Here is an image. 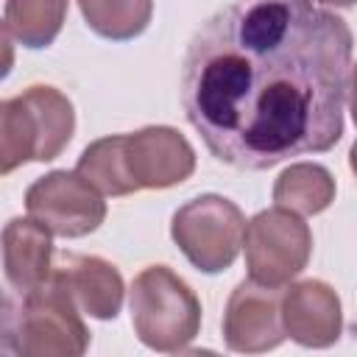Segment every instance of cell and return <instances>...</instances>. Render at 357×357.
<instances>
[{
	"instance_id": "16",
	"label": "cell",
	"mask_w": 357,
	"mask_h": 357,
	"mask_svg": "<svg viewBox=\"0 0 357 357\" xmlns=\"http://www.w3.org/2000/svg\"><path fill=\"white\" fill-rule=\"evenodd\" d=\"M351 114H354V123H357V73H354V92H351Z\"/></svg>"
},
{
	"instance_id": "14",
	"label": "cell",
	"mask_w": 357,
	"mask_h": 357,
	"mask_svg": "<svg viewBox=\"0 0 357 357\" xmlns=\"http://www.w3.org/2000/svg\"><path fill=\"white\" fill-rule=\"evenodd\" d=\"M64 11L67 0H8L6 31L28 47H47L64 22Z\"/></svg>"
},
{
	"instance_id": "6",
	"label": "cell",
	"mask_w": 357,
	"mask_h": 357,
	"mask_svg": "<svg viewBox=\"0 0 357 357\" xmlns=\"http://www.w3.org/2000/svg\"><path fill=\"white\" fill-rule=\"evenodd\" d=\"M173 240L195 268L218 273L234 262L245 240V220L231 201L201 195L173 215Z\"/></svg>"
},
{
	"instance_id": "12",
	"label": "cell",
	"mask_w": 357,
	"mask_h": 357,
	"mask_svg": "<svg viewBox=\"0 0 357 357\" xmlns=\"http://www.w3.org/2000/svg\"><path fill=\"white\" fill-rule=\"evenodd\" d=\"M61 282L70 287L73 298L95 318H114L123 301V282L120 273L98 259V257H64L56 268Z\"/></svg>"
},
{
	"instance_id": "1",
	"label": "cell",
	"mask_w": 357,
	"mask_h": 357,
	"mask_svg": "<svg viewBox=\"0 0 357 357\" xmlns=\"http://www.w3.org/2000/svg\"><path fill=\"white\" fill-rule=\"evenodd\" d=\"M349 75L337 14L315 0H229L184 50L181 106L215 159L268 170L340 139Z\"/></svg>"
},
{
	"instance_id": "3",
	"label": "cell",
	"mask_w": 357,
	"mask_h": 357,
	"mask_svg": "<svg viewBox=\"0 0 357 357\" xmlns=\"http://www.w3.org/2000/svg\"><path fill=\"white\" fill-rule=\"evenodd\" d=\"M3 335L6 349L20 354H81L86 349V329L75 312V298L56 271L45 284L22 293L17 310L6 298Z\"/></svg>"
},
{
	"instance_id": "2",
	"label": "cell",
	"mask_w": 357,
	"mask_h": 357,
	"mask_svg": "<svg viewBox=\"0 0 357 357\" xmlns=\"http://www.w3.org/2000/svg\"><path fill=\"white\" fill-rule=\"evenodd\" d=\"M195 167L192 148L173 128H142L92 142L75 173L106 195H126L139 187H170L184 181Z\"/></svg>"
},
{
	"instance_id": "7",
	"label": "cell",
	"mask_w": 357,
	"mask_h": 357,
	"mask_svg": "<svg viewBox=\"0 0 357 357\" xmlns=\"http://www.w3.org/2000/svg\"><path fill=\"white\" fill-rule=\"evenodd\" d=\"M243 243H245L251 279L282 287L307 265L312 237L307 223L298 215L279 206V209L259 212L245 226Z\"/></svg>"
},
{
	"instance_id": "10",
	"label": "cell",
	"mask_w": 357,
	"mask_h": 357,
	"mask_svg": "<svg viewBox=\"0 0 357 357\" xmlns=\"http://www.w3.org/2000/svg\"><path fill=\"white\" fill-rule=\"evenodd\" d=\"M284 332L301 346H329L340 332V307L321 282H301L282 296Z\"/></svg>"
},
{
	"instance_id": "18",
	"label": "cell",
	"mask_w": 357,
	"mask_h": 357,
	"mask_svg": "<svg viewBox=\"0 0 357 357\" xmlns=\"http://www.w3.org/2000/svg\"><path fill=\"white\" fill-rule=\"evenodd\" d=\"M324 3H335V6H351V3H357V0H324Z\"/></svg>"
},
{
	"instance_id": "9",
	"label": "cell",
	"mask_w": 357,
	"mask_h": 357,
	"mask_svg": "<svg viewBox=\"0 0 357 357\" xmlns=\"http://www.w3.org/2000/svg\"><path fill=\"white\" fill-rule=\"evenodd\" d=\"M282 296V287L254 279L240 282L223 318L226 343L237 351H262L279 346L284 337Z\"/></svg>"
},
{
	"instance_id": "11",
	"label": "cell",
	"mask_w": 357,
	"mask_h": 357,
	"mask_svg": "<svg viewBox=\"0 0 357 357\" xmlns=\"http://www.w3.org/2000/svg\"><path fill=\"white\" fill-rule=\"evenodd\" d=\"M6 276L20 290H36L50 279V234L39 220L14 218L3 234Z\"/></svg>"
},
{
	"instance_id": "4",
	"label": "cell",
	"mask_w": 357,
	"mask_h": 357,
	"mask_svg": "<svg viewBox=\"0 0 357 357\" xmlns=\"http://www.w3.org/2000/svg\"><path fill=\"white\" fill-rule=\"evenodd\" d=\"M3 165L8 173L20 162H47L70 142L73 106L53 86H31L28 92L3 100Z\"/></svg>"
},
{
	"instance_id": "17",
	"label": "cell",
	"mask_w": 357,
	"mask_h": 357,
	"mask_svg": "<svg viewBox=\"0 0 357 357\" xmlns=\"http://www.w3.org/2000/svg\"><path fill=\"white\" fill-rule=\"evenodd\" d=\"M351 170L357 173V142H354V148H351Z\"/></svg>"
},
{
	"instance_id": "5",
	"label": "cell",
	"mask_w": 357,
	"mask_h": 357,
	"mask_svg": "<svg viewBox=\"0 0 357 357\" xmlns=\"http://www.w3.org/2000/svg\"><path fill=\"white\" fill-rule=\"evenodd\" d=\"M131 321L139 340L159 351L184 349L201 321V307L192 290L165 265H153L134 279Z\"/></svg>"
},
{
	"instance_id": "13",
	"label": "cell",
	"mask_w": 357,
	"mask_h": 357,
	"mask_svg": "<svg viewBox=\"0 0 357 357\" xmlns=\"http://www.w3.org/2000/svg\"><path fill=\"white\" fill-rule=\"evenodd\" d=\"M332 195H335L332 176L318 165H293L279 176L273 187L276 206L296 209L304 215L326 209L332 204Z\"/></svg>"
},
{
	"instance_id": "15",
	"label": "cell",
	"mask_w": 357,
	"mask_h": 357,
	"mask_svg": "<svg viewBox=\"0 0 357 357\" xmlns=\"http://www.w3.org/2000/svg\"><path fill=\"white\" fill-rule=\"evenodd\" d=\"M86 25L106 39H131L151 20V0H78Z\"/></svg>"
},
{
	"instance_id": "8",
	"label": "cell",
	"mask_w": 357,
	"mask_h": 357,
	"mask_svg": "<svg viewBox=\"0 0 357 357\" xmlns=\"http://www.w3.org/2000/svg\"><path fill=\"white\" fill-rule=\"evenodd\" d=\"M25 206L31 218L61 237H81L86 231H95L106 215L98 190L81 173L67 170H56L39 178L28 190Z\"/></svg>"
}]
</instances>
